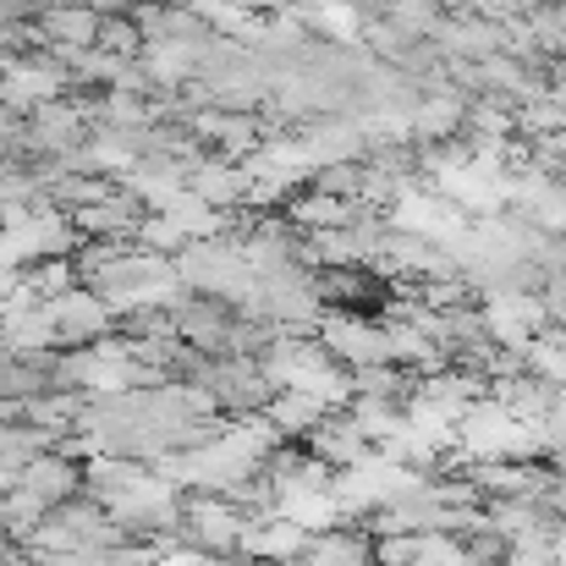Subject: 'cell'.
Wrapping results in <instances>:
<instances>
[{
    "label": "cell",
    "mask_w": 566,
    "mask_h": 566,
    "mask_svg": "<svg viewBox=\"0 0 566 566\" xmlns=\"http://www.w3.org/2000/svg\"><path fill=\"white\" fill-rule=\"evenodd\" d=\"M44 314L55 325V347H94V342H105L122 325V314L94 286H83V281H72L66 292L44 297Z\"/></svg>",
    "instance_id": "1"
},
{
    "label": "cell",
    "mask_w": 566,
    "mask_h": 566,
    "mask_svg": "<svg viewBox=\"0 0 566 566\" xmlns=\"http://www.w3.org/2000/svg\"><path fill=\"white\" fill-rule=\"evenodd\" d=\"M188 192L198 198V203H209V209L231 214V209H242V203L253 198V177H248V166H242V160L203 155L198 166H188Z\"/></svg>",
    "instance_id": "2"
},
{
    "label": "cell",
    "mask_w": 566,
    "mask_h": 566,
    "mask_svg": "<svg viewBox=\"0 0 566 566\" xmlns=\"http://www.w3.org/2000/svg\"><path fill=\"white\" fill-rule=\"evenodd\" d=\"M286 566H375V539L358 523H336L325 534H308L303 556Z\"/></svg>",
    "instance_id": "3"
},
{
    "label": "cell",
    "mask_w": 566,
    "mask_h": 566,
    "mask_svg": "<svg viewBox=\"0 0 566 566\" xmlns=\"http://www.w3.org/2000/svg\"><path fill=\"white\" fill-rule=\"evenodd\" d=\"M11 484L33 490L44 506H61V501H72L83 490V468H72V457H61V451H39L33 462H22L11 473Z\"/></svg>",
    "instance_id": "4"
},
{
    "label": "cell",
    "mask_w": 566,
    "mask_h": 566,
    "mask_svg": "<svg viewBox=\"0 0 566 566\" xmlns=\"http://www.w3.org/2000/svg\"><path fill=\"white\" fill-rule=\"evenodd\" d=\"M331 407L319 401V396H308V390H292V385H281L270 401H264V418L281 429V440H303L319 418H325Z\"/></svg>",
    "instance_id": "5"
},
{
    "label": "cell",
    "mask_w": 566,
    "mask_h": 566,
    "mask_svg": "<svg viewBox=\"0 0 566 566\" xmlns=\"http://www.w3.org/2000/svg\"><path fill=\"white\" fill-rule=\"evenodd\" d=\"M358 214V198H331V192L308 188V192H286V220L297 231H331V226H347Z\"/></svg>",
    "instance_id": "6"
},
{
    "label": "cell",
    "mask_w": 566,
    "mask_h": 566,
    "mask_svg": "<svg viewBox=\"0 0 566 566\" xmlns=\"http://www.w3.org/2000/svg\"><path fill=\"white\" fill-rule=\"evenodd\" d=\"M308 188L331 192V198H364V155L358 160H325L308 171Z\"/></svg>",
    "instance_id": "7"
},
{
    "label": "cell",
    "mask_w": 566,
    "mask_h": 566,
    "mask_svg": "<svg viewBox=\"0 0 566 566\" xmlns=\"http://www.w3.org/2000/svg\"><path fill=\"white\" fill-rule=\"evenodd\" d=\"M484 17H528L534 6H545V0H473Z\"/></svg>",
    "instance_id": "8"
},
{
    "label": "cell",
    "mask_w": 566,
    "mask_h": 566,
    "mask_svg": "<svg viewBox=\"0 0 566 566\" xmlns=\"http://www.w3.org/2000/svg\"><path fill=\"white\" fill-rule=\"evenodd\" d=\"M127 6H160V0H127Z\"/></svg>",
    "instance_id": "9"
}]
</instances>
